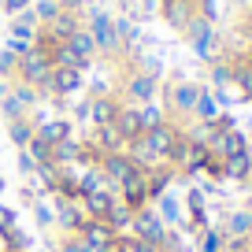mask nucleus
Here are the masks:
<instances>
[{
	"label": "nucleus",
	"mask_w": 252,
	"mask_h": 252,
	"mask_svg": "<svg viewBox=\"0 0 252 252\" xmlns=\"http://www.w3.org/2000/svg\"><path fill=\"white\" fill-rule=\"evenodd\" d=\"M249 222H252V212L241 204V208H230V212L222 215L219 226H222V234H226V237H249Z\"/></svg>",
	"instance_id": "22"
},
{
	"label": "nucleus",
	"mask_w": 252,
	"mask_h": 252,
	"mask_svg": "<svg viewBox=\"0 0 252 252\" xmlns=\"http://www.w3.org/2000/svg\"><path fill=\"white\" fill-rule=\"evenodd\" d=\"M137 67V71H145V74H152V78H159L163 82V74H167V67H163V60H156V56H137V60H130Z\"/></svg>",
	"instance_id": "40"
},
{
	"label": "nucleus",
	"mask_w": 252,
	"mask_h": 252,
	"mask_svg": "<svg viewBox=\"0 0 252 252\" xmlns=\"http://www.w3.org/2000/svg\"><path fill=\"white\" fill-rule=\"evenodd\" d=\"M33 252H37V249H33Z\"/></svg>",
	"instance_id": "58"
},
{
	"label": "nucleus",
	"mask_w": 252,
	"mask_h": 252,
	"mask_svg": "<svg viewBox=\"0 0 252 252\" xmlns=\"http://www.w3.org/2000/svg\"><path fill=\"white\" fill-rule=\"evenodd\" d=\"M249 241H252V222H249Z\"/></svg>",
	"instance_id": "56"
},
{
	"label": "nucleus",
	"mask_w": 252,
	"mask_h": 252,
	"mask_svg": "<svg viewBox=\"0 0 252 252\" xmlns=\"http://www.w3.org/2000/svg\"><path fill=\"white\" fill-rule=\"evenodd\" d=\"M193 4H197V15L200 19H208L212 26H219V19L226 15V4H230V0H193Z\"/></svg>",
	"instance_id": "37"
},
{
	"label": "nucleus",
	"mask_w": 252,
	"mask_h": 252,
	"mask_svg": "<svg viewBox=\"0 0 252 252\" xmlns=\"http://www.w3.org/2000/svg\"><path fill=\"white\" fill-rule=\"evenodd\" d=\"M86 141H93L96 149L108 156V152H126V141H123V134H119L115 126H89V134H86Z\"/></svg>",
	"instance_id": "17"
},
{
	"label": "nucleus",
	"mask_w": 252,
	"mask_h": 252,
	"mask_svg": "<svg viewBox=\"0 0 252 252\" xmlns=\"http://www.w3.org/2000/svg\"><path fill=\"white\" fill-rule=\"evenodd\" d=\"M48 63H52V67H63V71H82V74L89 71V63H82L78 56L71 52V45H56L52 52H48Z\"/></svg>",
	"instance_id": "32"
},
{
	"label": "nucleus",
	"mask_w": 252,
	"mask_h": 252,
	"mask_svg": "<svg viewBox=\"0 0 252 252\" xmlns=\"http://www.w3.org/2000/svg\"><path fill=\"white\" fill-rule=\"evenodd\" d=\"M230 56V52H226ZM230 67H234V89L241 93L245 104H252V52L230 56Z\"/></svg>",
	"instance_id": "14"
},
{
	"label": "nucleus",
	"mask_w": 252,
	"mask_h": 252,
	"mask_svg": "<svg viewBox=\"0 0 252 252\" xmlns=\"http://www.w3.org/2000/svg\"><path fill=\"white\" fill-rule=\"evenodd\" d=\"M86 93V74L82 71H63V67H52V74H48V82L41 86V96L45 100H71V96Z\"/></svg>",
	"instance_id": "4"
},
{
	"label": "nucleus",
	"mask_w": 252,
	"mask_h": 252,
	"mask_svg": "<svg viewBox=\"0 0 252 252\" xmlns=\"http://www.w3.org/2000/svg\"><path fill=\"white\" fill-rule=\"evenodd\" d=\"M245 149H252V145H249V134H245L241 126H234V130H212V141H208V152H212V156L226 159V156L245 152Z\"/></svg>",
	"instance_id": "9"
},
{
	"label": "nucleus",
	"mask_w": 252,
	"mask_h": 252,
	"mask_svg": "<svg viewBox=\"0 0 252 252\" xmlns=\"http://www.w3.org/2000/svg\"><path fill=\"white\" fill-rule=\"evenodd\" d=\"M249 174H252V149H245V152H237V156L222 159V178H226L230 186H241L245 189Z\"/></svg>",
	"instance_id": "15"
},
{
	"label": "nucleus",
	"mask_w": 252,
	"mask_h": 252,
	"mask_svg": "<svg viewBox=\"0 0 252 252\" xmlns=\"http://www.w3.org/2000/svg\"><path fill=\"white\" fill-rule=\"evenodd\" d=\"M200 178H208V186H219V182H226V178H222V159L208 152V159H204V171H200Z\"/></svg>",
	"instance_id": "43"
},
{
	"label": "nucleus",
	"mask_w": 252,
	"mask_h": 252,
	"mask_svg": "<svg viewBox=\"0 0 252 252\" xmlns=\"http://www.w3.org/2000/svg\"><path fill=\"white\" fill-rule=\"evenodd\" d=\"M208 67V89H222V86H234V67H230V56H215L212 63H204Z\"/></svg>",
	"instance_id": "24"
},
{
	"label": "nucleus",
	"mask_w": 252,
	"mask_h": 252,
	"mask_svg": "<svg viewBox=\"0 0 252 252\" xmlns=\"http://www.w3.org/2000/svg\"><path fill=\"white\" fill-rule=\"evenodd\" d=\"M137 115H141V130H152V126L167 123V111H163V104H159V100H152V104H137Z\"/></svg>",
	"instance_id": "36"
},
{
	"label": "nucleus",
	"mask_w": 252,
	"mask_h": 252,
	"mask_svg": "<svg viewBox=\"0 0 252 252\" xmlns=\"http://www.w3.org/2000/svg\"><path fill=\"white\" fill-rule=\"evenodd\" d=\"M4 93H11V82L8 78H0V96H4Z\"/></svg>",
	"instance_id": "53"
},
{
	"label": "nucleus",
	"mask_w": 252,
	"mask_h": 252,
	"mask_svg": "<svg viewBox=\"0 0 252 252\" xmlns=\"http://www.w3.org/2000/svg\"><path fill=\"white\" fill-rule=\"evenodd\" d=\"M123 63H130V60H123ZM159 89H163V82L145 74V71H137L134 63H130L123 71V82H119L115 96L123 104H152V100H159Z\"/></svg>",
	"instance_id": "3"
},
{
	"label": "nucleus",
	"mask_w": 252,
	"mask_h": 252,
	"mask_svg": "<svg viewBox=\"0 0 252 252\" xmlns=\"http://www.w3.org/2000/svg\"><path fill=\"white\" fill-rule=\"evenodd\" d=\"M0 115H4V123H11V119H23V115H30V111L15 100V93H4L0 96Z\"/></svg>",
	"instance_id": "41"
},
{
	"label": "nucleus",
	"mask_w": 252,
	"mask_h": 252,
	"mask_svg": "<svg viewBox=\"0 0 252 252\" xmlns=\"http://www.w3.org/2000/svg\"><path fill=\"white\" fill-rule=\"evenodd\" d=\"M15 67H19V56L8 52V48H0V78L15 82Z\"/></svg>",
	"instance_id": "46"
},
{
	"label": "nucleus",
	"mask_w": 252,
	"mask_h": 252,
	"mask_svg": "<svg viewBox=\"0 0 252 252\" xmlns=\"http://www.w3.org/2000/svg\"><path fill=\"white\" fill-rule=\"evenodd\" d=\"M126 156L134 159V163L141 167V171H152V167H159V163H163V159H159L156 152H152L149 145H145V137H137V141H130V145H126Z\"/></svg>",
	"instance_id": "31"
},
{
	"label": "nucleus",
	"mask_w": 252,
	"mask_h": 252,
	"mask_svg": "<svg viewBox=\"0 0 252 252\" xmlns=\"http://www.w3.org/2000/svg\"><path fill=\"white\" fill-rule=\"evenodd\" d=\"M26 8H33V0H0V15L4 19L19 15V11H26Z\"/></svg>",
	"instance_id": "48"
},
{
	"label": "nucleus",
	"mask_w": 252,
	"mask_h": 252,
	"mask_svg": "<svg viewBox=\"0 0 252 252\" xmlns=\"http://www.w3.org/2000/svg\"><path fill=\"white\" fill-rule=\"evenodd\" d=\"M33 123H37L33 134H37L41 141H48V145H60V141H67V137H74V119L71 115H41V108H37L33 111Z\"/></svg>",
	"instance_id": "5"
},
{
	"label": "nucleus",
	"mask_w": 252,
	"mask_h": 252,
	"mask_svg": "<svg viewBox=\"0 0 252 252\" xmlns=\"http://www.w3.org/2000/svg\"><path fill=\"white\" fill-rule=\"evenodd\" d=\"M33 130H37V123H33V115L11 119V123H8V141L15 145V149H26V145L33 141Z\"/></svg>",
	"instance_id": "28"
},
{
	"label": "nucleus",
	"mask_w": 252,
	"mask_h": 252,
	"mask_svg": "<svg viewBox=\"0 0 252 252\" xmlns=\"http://www.w3.org/2000/svg\"><path fill=\"white\" fill-rule=\"evenodd\" d=\"M222 249H226V234H222L219 222H212L208 230L197 234V252H222Z\"/></svg>",
	"instance_id": "33"
},
{
	"label": "nucleus",
	"mask_w": 252,
	"mask_h": 252,
	"mask_svg": "<svg viewBox=\"0 0 252 252\" xmlns=\"http://www.w3.org/2000/svg\"><path fill=\"white\" fill-rule=\"evenodd\" d=\"M86 100H89V126H108V123H115L119 108H123V100H119L115 93H108V96H86Z\"/></svg>",
	"instance_id": "13"
},
{
	"label": "nucleus",
	"mask_w": 252,
	"mask_h": 252,
	"mask_svg": "<svg viewBox=\"0 0 252 252\" xmlns=\"http://www.w3.org/2000/svg\"><path fill=\"white\" fill-rule=\"evenodd\" d=\"M104 222H108V230L111 234H130V230H134V208H126L123 200H115V204H111V212L104 215Z\"/></svg>",
	"instance_id": "27"
},
{
	"label": "nucleus",
	"mask_w": 252,
	"mask_h": 252,
	"mask_svg": "<svg viewBox=\"0 0 252 252\" xmlns=\"http://www.w3.org/2000/svg\"><path fill=\"white\" fill-rule=\"evenodd\" d=\"M137 0H119V8H123V15H130V8H134Z\"/></svg>",
	"instance_id": "52"
},
{
	"label": "nucleus",
	"mask_w": 252,
	"mask_h": 252,
	"mask_svg": "<svg viewBox=\"0 0 252 252\" xmlns=\"http://www.w3.org/2000/svg\"><path fill=\"white\" fill-rule=\"evenodd\" d=\"M167 230H171V226L159 219V212H156L152 204H149V208H137V212H134V230H130L134 237L152 241V245L159 249V245H163V237H167Z\"/></svg>",
	"instance_id": "6"
},
{
	"label": "nucleus",
	"mask_w": 252,
	"mask_h": 252,
	"mask_svg": "<svg viewBox=\"0 0 252 252\" xmlns=\"http://www.w3.org/2000/svg\"><path fill=\"white\" fill-rule=\"evenodd\" d=\"M56 4H60L63 11H86V4H89V0H56Z\"/></svg>",
	"instance_id": "50"
},
{
	"label": "nucleus",
	"mask_w": 252,
	"mask_h": 252,
	"mask_svg": "<svg viewBox=\"0 0 252 252\" xmlns=\"http://www.w3.org/2000/svg\"><path fill=\"white\" fill-rule=\"evenodd\" d=\"M48 200L56 208V234H78L86 222V212L78 200H63V197H48Z\"/></svg>",
	"instance_id": "10"
},
{
	"label": "nucleus",
	"mask_w": 252,
	"mask_h": 252,
	"mask_svg": "<svg viewBox=\"0 0 252 252\" xmlns=\"http://www.w3.org/2000/svg\"><path fill=\"white\" fill-rule=\"evenodd\" d=\"M52 163L56 167H82V137H67V141L52 145Z\"/></svg>",
	"instance_id": "23"
},
{
	"label": "nucleus",
	"mask_w": 252,
	"mask_h": 252,
	"mask_svg": "<svg viewBox=\"0 0 252 252\" xmlns=\"http://www.w3.org/2000/svg\"><path fill=\"white\" fill-rule=\"evenodd\" d=\"M115 193H119V200H123L126 208H134V212H137V208H149V204H152V200H149V186H145V171L134 174L126 186H119Z\"/></svg>",
	"instance_id": "16"
},
{
	"label": "nucleus",
	"mask_w": 252,
	"mask_h": 252,
	"mask_svg": "<svg viewBox=\"0 0 252 252\" xmlns=\"http://www.w3.org/2000/svg\"><path fill=\"white\" fill-rule=\"evenodd\" d=\"M60 4H56V0H33V15H37V23L45 26V23H52L56 15H60Z\"/></svg>",
	"instance_id": "45"
},
{
	"label": "nucleus",
	"mask_w": 252,
	"mask_h": 252,
	"mask_svg": "<svg viewBox=\"0 0 252 252\" xmlns=\"http://www.w3.org/2000/svg\"><path fill=\"white\" fill-rule=\"evenodd\" d=\"M4 237H8V245H4V252H33V234H26L23 226H8L4 230Z\"/></svg>",
	"instance_id": "35"
},
{
	"label": "nucleus",
	"mask_w": 252,
	"mask_h": 252,
	"mask_svg": "<svg viewBox=\"0 0 252 252\" xmlns=\"http://www.w3.org/2000/svg\"><path fill=\"white\" fill-rule=\"evenodd\" d=\"M67 45H71V52L78 56L82 63H89V67H96V60H100V56H96V41H93V33H89L86 26H82L78 33H71V41H67Z\"/></svg>",
	"instance_id": "26"
},
{
	"label": "nucleus",
	"mask_w": 252,
	"mask_h": 252,
	"mask_svg": "<svg viewBox=\"0 0 252 252\" xmlns=\"http://www.w3.org/2000/svg\"><path fill=\"white\" fill-rule=\"evenodd\" d=\"M86 30L93 33L96 41V56L100 60H123V45H119V33H115V15L108 8H86Z\"/></svg>",
	"instance_id": "2"
},
{
	"label": "nucleus",
	"mask_w": 252,
	"mask_h": 252,
	"mask_svg": "<svg viewBox=\"0 0 252 252\" xmlns=\"http://www.w3.org/2000/svg\"><path fill=\"white\" fill-rule=\"evenodd\" d=\"M119 200L115 189H96V193H89V197H82V212H86V219H104V215L111 212V204Z\"/></svg>",
	"instance_id": "21"
},
{
	"label": "nucleus",
	"mask_w": 252,
	"mask_h": 252,
	"mask_svg": "<svg viewBox=\"0 0 252 252\" xmlns=\"http://www.w3.org/2000/svg\"><path fill=\"white\" fill-rule=\"evenodd\" d=\"M33 222H37L41 230H48V234L56 230V208L48 204L45 197H41V200H33Z\"/></svg>",
	"instance_id": "38"
},
{
	"label": "nucleus",
	"mask_w": 252,
	"mask_h": 252,
	"mask_svg": "<svg viewBox=\"0 0 252 252\" xmlns=\"http://www.w3.org/2000/svg\"><path fill=\"white\" fill-rule=\"evenodd\" d=\"M152 208L159 212V219H163V222H167L171 230L186 222V204H182V197L174 193V189H167V193H163V197H159V200H156Z\"/></svg>",
	"instance_id": "18"
},
{
	"label": "nucleus",
	"mask_w": 252,
	"mask_h": 252,
	"mask_svg": "<svg viewBox=\"0 0 252 252\" xmlns=\"http://www.w3.org/2000/svg\"><path fill=\"white\" fill-rule=\"evenodd\" d=\"M96 189H111L108 178L100 174V167H78V200L96 193Z\"/></svg>",
	"instance_id": "30"
},
{
	"label": "nucleus",
	"mask_w": 252,
	"mask_h": 252,
	"mask_svg": "<svg viewBox=\"0 0 252 252\" xmlns=\"http://www.w3.org/2000/svg\"><path fill=\"white\" fill-rule=\"evenodd\" d=\"M37 15H33V8H26V11H19V15H11L8 19V30L4 33H11V37H23V41H30L33 45V33H37Z\"/></svg>",
	"instance_id": "25"
},
{
	"label": "nucleus",
	"mask_w": 252,
	"mask_h": 252,
	"mask_svg": "<svg viewBox=\"0 0 252 252\" xmlns=\"http://www.w3.org/2000/svg\"><path fill=\"white\" fill-rule=\"evenodd\" d=\"M78 237L86 241L89 252H93V249H108V245L115 241V234L108 230V222H104V219H86V222H82V230H78Z\"/></svg>",
	"instance_id": "20"
},
{
	"label": "nucleus",
	"mask_w": 252,
	"mask_h": 252,
	"mask_svg": "<svg viewBox=\"0 0 252 252\" xmlns=\"http://www.w3.org/2000/svg\"><path fill=\"white\" fill-rule=\"evenodd\" d=\"M0 48H8V52H15V56H26L30 52V41H23V37H11V33H4V37H0Z\"/></svg>",
	"instance_id": "47"
},
{
	"label": "nucleus",
	"mask_w": 252,
	"mask_h": 252,
	"mask_svg": "<svg viewBox=\"0 0 252 252\" xmlns=\"http://www.w3.org/2000/svg\"><path fill=\"white\" fill-rule=\"evenodd\" d=\"M11 93H15V100L23 104V108L30 111V115H33V111L41 108V104H45L41 89H37V86H26V82H11Z\"/></svg>",
	"instance_id": "34"
},
{
	"label": "nucleus",
	"mask_w": 252,
	"mask_h": 252,
	"mask_svg": "<svg viewBox=\"0 0 252 252\" xmlns=\"http://www.w3.org/2000/svg\"><path fill=\"white\" fill-rule=\"evenodd\" d=\"M100 174L108 178L111 189H119V186H126V182L134 178V174H141V167L126 156V152H108V156L100 159Z\"/></svg>",
	"instance_id": "8"
},
{
	"label": "nucleus",
	"mask_w": 252,
	"mask_h": 252,
	"mask_svg": "<svg viewBox=\"0 0 252 252\" xmlns=\"http://www.w3.org/2000/svg\"><path fill=\"white\" fill-rule=\"evenodd\" d=\"M189 48H193V56H197L200 63H212L215 56H222V33H219V26H208L204 33H197L193 41H186Z\"/></svg>",
	"instance_id": "12"
},
{
	"label": "nucleus",
	"mask_w": 252,
	"mask_h": 252,
	"mask_svg": "<svg viewBox=\"0 0 252 252\" xmlns=\"http://www.w3.org/2000/svg\"><path fill=\"white\" fill-rule=\"evenodd\" d=\"M4 189H8V182H4V174H0V200H4Z\"/></svg>",
	"instance_id": "54"
},
{
	"label": "nucleus",
	"mask_w": 252,
	"mask_h": 252,
	"mask_svg": "<svg viewBox=\"0 0 252 252\" xmlns=\"http://www.w3.org/2000/svg\"><path fill=\"white\" fill-rule=\"evenodd\" d=\"M48 74H52V63H48V56L45 52H26V56H19V67H15V82H26V86H45L48 82Z\"/></svg>",
	"instance_id": "7"
},
{
	"label": "nucleus",
	"mask_w": 252,
	"mask_h": 252,
	"mask_svg": "<svg viewBox=\"0 0 252 252\" xmlns=\"http://www.w3.org/2000/svg\"><path fill=\"white\" fill-rule=\"evenodd\" d=\"M33 171H37V163L30 159V152L19 149V174H23V178H33Z\"/></svg>",
	"instance_id": "49"
},
{
	"label": "nucleus",
	"mask_w": 252,
	"mask_h": 252,
	"mask_svg": "<svg viewBox=\"0 0 252 252\" xmlns=\"http://www.w3.org/2000/svg\"><path fill=\"white\" fill-rule=\"evenodd\" d=\"M245 189H252V174H249V182H245Z\"/></svg>",
	"instance_id": "55"
},
{
	"label": "nucleus",
	"mask_w": 252,
	"mask_h": 252,
	"mask_svg": "<svg viewBox=\"0 0 252 252\" xmlns=\"http://www.w3.org/2000/svg\"><path fill=\"white\" fill-rule=\"evenodd\" d=\"M0 33H4V19H0Z\"/></svg>",
	"instance_id": "57"
},
{
	"label": "nucleus",
	"mask_w": 252,
	"mask_h": 252,
	"mask_svg": "<svg viewBox=\"0 0 252 252\" xmlns=\"http://www.w3.org/2000/svg\"><path fill=\"white\" fill-rule=\"evenodd\" d=\"M197 96H200V82H189V78H167L163 89H159V104H163L167 119L174 123H189L193 119V108H197Z\"/></svg>",
	"instance_id": "1"
},
{
	"label": "nucleus",
	"mask_w": 252,
	"mask_h": 252,
	"mask_svg": "<svg viewBox=\"0 0 252 252\" xmlns=\"http://www.w3.org/2000/svg\"><path fill=\"white\" fill-rule=\"evenodd\" d=\"M48 249H52V252H89L78 234H56L52 241H48Z\"/></svg>",
	"instance_id": "39"
},
{
	"label": "nucleus",
	"mask_w": 252,
	"mask_h": 252,
	"mask_svg": "<svg viewBox=\"0 0 252 252\" xmlns=\"http://www.w3.org/2000/svg\"><path fill=\"white\" fill-rule=\"evenodd\" d=\"M212 93H215V100H219V108H222V111H234L237 104H245V100H241V93H237L234 86H222V89H212Z\"/></svg>",
	"instance_id": "44"
},
{
	"label": "nucleus",
	"mask_w": 252,
	"mask_h": 252,
	"mask_svg": "<svg viewBox=\"0 0 252 252\" xmlns=\"http://www.w3.org/2000/svg\"><path fill=\"white\" fill-rule=\"evenodd\" d=\"M249 15H252V11H249Z\"/></svg>",
	"instance_id": "59"
},
{
	"label": "nucleus",
	"mask_w": 252,
	"mask_h": 252,
	"mask_svg": "<svg viewBox=\"0 0 252 252\" xmlns=\"http://www.w3.org/2000/svg\"><path fill=\"white\" fill-rule=\"evenodd\" d=\"M234 8H241V11H252V0H230Z\"/></svg>",
	"instance_id": "51"
},
{
	"label": "nucleus",
	"mask_w": 252,
	"mask_h": 252,
	"mask_svg": "<svg viewBox=\"0 0 252 252\" xmlns=\"http://www.w3.org/2000/svg\"><path fill=\"white\" fill-rule=\"evenodd\" d=\"M222 115V108H219V100H215V93L208 86H200V96H197V108H193V119L197 123H215V119Z\"/></svg>",
	"instance_id": "29"
},
{
	"label": "nucleus",
	"mask_w": 252,
	"mask_h": 252,
	"mask_svg": "<svg viewBox=\"0 0 252 252\" xmlns=\"http://www.w3.org/2000/svg\"><path fill=\"white\" fill-rule=\"evenodd\" d=\"M26 152H30V159H33V163H52V145H48V141H41V137L37 134H33V141L30 145H26Z\"/></svg>",
	"instance_id": "42"
},
{
	"label": "nucleus",
	"mask_w": 252,
	"mask_h": 252,
	"mask_svg": "<svg viewBox=\"0 0 252 252\" xmlns=\"http://www.w3.org/2000/svg\"><path fill=\"white\" fill-rule=\"evenodd\" d=\"M156 15L163 19L174 33H182L189 26V19L197 15V4H193V0H159V11H156Z\"/></svg>",
	"instance_id": "11"
},
{
	"label": "nucleus",
	"mask_w": 252,
	"mask_h": 252,
	"mask_svg": "<svg viewBox=\"0 0 252 252\" xmlns=\"http://www.w3.org/2000/svg\"><path fill=\"white\" fill-rule=\"evenodd\" d=\"M111 126H115L119 134H123V141H126V145H130V141H137V137L145 134V130H141V115H137V104H123Z\"/></svg>",
	"instance_id": "19"
}]
</instances>
